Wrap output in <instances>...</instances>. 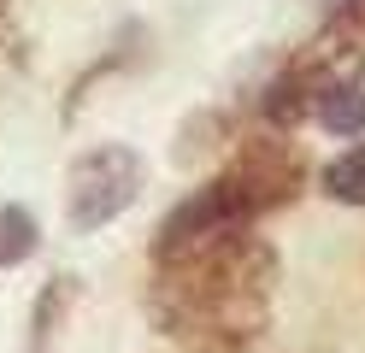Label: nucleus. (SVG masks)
<instances>
[{"label": "nucleus", "instance_id": "f257e3e1", "mask_svg": "<svg viewBox=\"0 0 365 353\" xmlns=\"http://www.w3.org/2000/svg\"><path fill=\"white\" fill-rule=\"evenodd\" d=\"M283 277V259L277 247L254 230H230L218 242L195 247L171 259V265H153V282H148V312L159 318V329H177L195 324L207 306L218 300H271Z\"/></svg>", "mask_w": 365, "mask_h": 353}, {"label": "nucleus", "instance_id": "423d86ee", "mask_svg": "<svg viewBox=\"0 0 365 353\" xmlns=\"http://www.w3.org/2000/svg\"><path fill=\"white\" fill-rule=\"evenodd\" d=\"M318 94H324V88H318L301 65H283L277 77L265 83V101H259V106H265V118H271L277 130H294V124H307V118H312Z\"/></svg>", "mask_w": 365, "mask_h": 353}, {"label": "nucleus", "instance_id": "6e6552de", "mask_svg": "<svg viewBox=\"0 0 365 353\" xmlns=\"http://www.w3.org/2000/svg\"><path fill=\"white\" fill-rule=\"evenodd\" d=\"M36 247H41V224L30 218V206L6 200V206H0V271L24 265V259H30Z\"/></svg>", "mask_w": 365, "mask_h": 353}, {"label": "nucleus", "instance_id": "9d476101", "mask_svg": "<svg viewBox=\"0 0 365 353\" xmlns=\"http://www.w3.org/2000/svg\"><path fill=\"white\" fill-rule=\"evenodd\" d=\"M318 36H330L336 47H348V53L365 65V0H336Z\"/></svg>", "mask_w": 365, "mask_h": 353}, {"label": "nucleus", "instance_id": "f8f14e48", "mask_svg": "<svg viewBox=\"0 0 365 353\" xmlns=\"http://www.w3.org/2000/svg\"><path fill=\"white\" fill-rule=\"evenodd\" d=\"M65 300H71V277H53V289H41V300H36V329H30V342H36V347L48 342V329L59 324Z\"/></svg>", "mask_w": 365, "mask_h": 353}, {"label": "nucleus", "instance_id": "1a4fd4ad", "mask_svg": "<svg viewBox=\"0 0 365 353\" xmlns=\"http://www.w3.org/2000/svg\"><path fill=\"white\" fill-rule=\"evenodd\" d=\"M324 195L341 206H365V141H354L348 153H336L324 165Z\"/></svg>", "mask_w": 365, "mask_h": 353}, {"label": "nucleus", "instance_id": "f03ea898", "mask_svg": "<svg viewBox=\"0 0 365 353\" xmlns=\"http://www.w3.org/2000/svg\"><path fill=\"white\" fill-rule=\"evenodd\" d=\"M148 183V165L130 141H101V148H83L65 171V218H71L77 235L106 230L112 218H124L135 206Z\"/></svg>", "mask_w": 365, "mask_h": 353}, {"label": "nucleus", "instance_id": "ddd939ff", "mask_svg": "<svg viewBox=\"0 0 365 353\" xmlns=\"http://www.w3.org/2000/svg\"><path fill=\"white\" fill-rule=\"evenodd\" d=\"M0 12H6V0H0Z\"/></svg>", "mask_w": 365, "mask_h": 353}, {"label": "nucleus", "instance_id": "9b49d317", "mask_svg": "<svg viewBox=\"0 0 365 353\" xmlns=\"http://www.w3.org/2000/svg\"><path fill=\"white\" fill-rule=\"evenodd\" d=\"M224 135H230V124H224L218 112L189 118V124H182V135H177V165H189V159H200V153H212Z\"/></svg>", "mask_w": 365, "mask_h": 353}, {"label": "nucleus", "instance_id": "7ed1b4c3", "mask_svg": "<svg viewBox=\"0 0 365 353\" xmlns=\"http://www.w3.org/2000/svg\"><path fill=\"white\" fill-rule=\"evenodd\" d=\"M307 177H312V165L301 153V141H289V135H242L230 148V165H224V188L247 212V224L294 206Z\"/></svg>", "mask_w": 365, "mask_h": 353}, {"label": "nucleus", "instance_id": "20e7f679", "mask_svg": "<svg viewBox=\"0 0 365 353\" xmlns=\"http://www.w3.org/2000/svg\"><path fill=\"white\" fill-rule=\"evenodd\" d=\"M230 230H247V212L236 206L230 188H224V177H212V183H200L195 195H182L165 212V224L153 235V265H171V259L207 247V242H218V235H230Z\"/></svg>", "mask_w": 365, "mask_h": 353}, {"label": "nucleus", "instance_id": "0eeeda50", "mask_svg": "<svg viewBox=\"0 0 365 353\" xmlns=\"http://www.w3.org/2000/svg\"><path fill=\"white\" fill-rule=\"evenodd\" d=\"M312 118L324 124L330 135H365V83H336L318 94Z\"/></svg>", "mask_w": 365, "mask_h": 353}, {"label": "nucleus", "instance_id": "39448f33", "mask_svg": "<svg viewBox=\"0 0 365 353\" xmlns=\"http://www.w3.org/2000/svg\"><path fill=\"white\" fill-rule=\"evenodd\" d=\"M271 324V300H218L177 329V353H247Z\"/></svg>", "mask_w": 365, "mask_h": 353}]
</instances>
